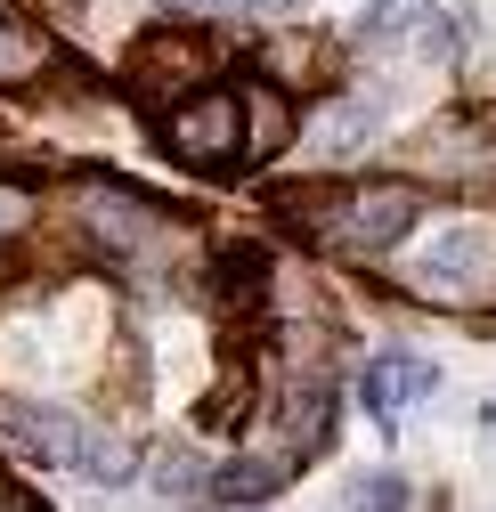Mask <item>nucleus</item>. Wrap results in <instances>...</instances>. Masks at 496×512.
Listing matches in <instances>:
<instances>
[{"mask_svg":"<svg viewBox=\"0 0 496 512\" xmlns=\"http://www.w3.org/2000/svg\"><path fill=\"white\" fill-rule=\"evenodd\" d=\"M488 269H496L488 228H448V236H431V252L415 261V285H423V293L464 301V293H480V285H488Z\"/></svg>","mask_w":496,"mask_h":512,"instance_id":"39448f33","label":"nucleus"},{"mask_svg":"<svg viewBox=\"0 0 496 512\" xmlns=\"http://www.w3.org/2000/svg\"><path fill=\"white\" fill-rule=\"evenodd\" d=\"M33 66H49V33L0 0V82H17V74H33Z\"/></svg>","mask_w":496,"mask_h":512,"instance_id":"1a4fd4ad","label":"nucleus"},{"mask_svg":"<svg viewBox=\"0 0 496 512\" xmlns=\"http://www.w3.org/2000/svg\"><path fill=\"white\" fill-rule=\"evenodd\" d=\"M0 423H9L41 464H57V472H82V480H98V488H114V480H131V447H122L114 431H90V423H74L66 407H41V399H0Z\"/></svg>","mask_w":496,"mask_h":512,"instance_id":"f257e3e1","label":"nucleus"},{"mask_svg":"<svg viewBox=\"0 0 496 512\" xmlns=\"http://www.w3.org/2000/svg\"><path fill=\"white\" fill-rule=\"evenodd\" d=\"M431 391H440V366L415 358V350H383V358H366V374H358V407L375 423H391L399 407H415Z\"/></svg>","mask_w":496,"mask_h":512,"instance_id":"423d86ee","label":"nucleus"},{"mask_svg":"<svg viewBox=\"0 0 496 512\" xmlns=\"http://www.w3.org/2000/svg\"><path fill=\"white\" fill-rule=\"evenodd\" d=\"M196 456H179V447H171V456H163V472H155V488H196Z\"/></svg>","mask_w":496,"mask_h":512,"instance_id":"f8f14e48","label":"nucleus"},{"mask_svg":"<svg viewBox=\"0 0 496 512\" xmlns=\"http://www.w3.org/2000/svg\"><path fill=\"white\" fill-rule=\"evenodd\" d=\"M25 228V196H17V187H0V244H9Z\"/></svg>","mask_w":496,"mask_h":512,"instance_id":"ddd939ff","label":"nucleus"},{"mask_svg":"<svg viewBox=\"0 0 496 512\" xmlns=\"http://www.w3.org/2000/svg\"><path fill=\"white\" fill-rule=\"evenodd\" d=\"M415 496H407V480L399 472H366V480H350V496H342V512H407Z\"/></svg>","mask_w":496,"mask_h":512,"instance_id":"9b49d317","label":"nucleus"},{"mask_svg":"<svg viewBox=\"0 0 496 512\" xmlns=\"http://www.w3.org/2000/svg\"><path fill=\"white\" fill-rule=\"evenodd\" d=\"M285 480H293V472H285L277 456H236V464L212 472V496H220V504H269Z\"/></svg>","mask_w":496,"mask_h":512,"instance_id":"6e6552de","label":"nucleus"},{"mask_svg":"<svg viewBox=\"0 0 496 512\" xmlns=\"http://www.w3.org/2000/svg\"><path fill=\"white\" fill-rule=\"evenodd\" d=\"M171 9H236V0H171Z\"/></svg>","mask_w":496,"mask_h":512,"instance_id":"4468645a","label":"nucleus"},{"mask_svg":"<svg viewBox=\"0 0 496 512\" xmlns=\"http://www.w3.org/2000/svg\"><path fill=\"white\" fill-rule=\"evenodd\" d=\"M440 0H366V17H358V41H407Z\"/></svg>","mask_w":496,"mask_h":512,"instance_id":"9d476101","label":"nucleus"},{"mask_svg":"<svg viewBox=\"0 0 496 512\" xmlns=\"http://www.w3.org/2000/svg\"><path fill=\"white\" fill-rule=\"evenodd\" d=\"M155 131L188 171H236L244 163V90H188L155 114Z\"/></svg>","mask_w":496,"mask_h":512,"instance_id":"f03ea898","label":"nucleus"},{"mask_svg":"<svg viewBox=\"0 0 496 512\" xmlns=\"http://www.w3.org/2000/svg\"><path fill=\"white\" fill-rule=\"evenodd\" d=\"M415 220H423V187L415 179H366V187L342 196V212L326 220V236L342 252H358V261H375V252H391Z\"/></svg>","mask_w":496,"mask_h":512,"instance_id":"7ed1b4c3","label":"nucleus"},{"mask_svg":"<svg viewBox=\"0 0 496 512\" xmlns=\"http://www.w3.org/2000/svg\"><path fill=\"white\" fill-rule=\"evenodd\" d=\"M196 66H204V49H196L188 33H147V41L131 49V82H139V90H147L155 74H171L163 90H179V98H188V74H196Z\"/></svg>","mask_w":496,"mask_h":512,"instance_id":"0eeeda50","label":"nucleus"},{"mask_svg":"<svg viewBox=\"0 0 496 512\" xmlns=\"http://www.w3.org/2000/svg\"><path fill=\"white\" fill-rule=\"evenodd\" d=\"M488 431H496V407H488Z\"/></svg>","mask_w":496,"mask_h":512,"instance_id":"2eb2a0df","label":"nucleus"},{"mask_svg":"<svg viewBox=\"0 0 496 512\" xmlns=\"http://www.w3.org/2000/svg\"><path fill=\"white\" fill-rule=\"evenodd\" d=\"M82 236L106 252V261H147L163 244V204H147L139 187H82Z\"/></svg>","mask_w":496,"mask_h":512,"instance_id":"20e7f679","label":"nucleus"},{"mask_svg":"<svg viewBox=\"0 0 496 512\" xmlns=\"http://www.w3.org/2000/svg\"><path fill=\"white\" fill-rule=\"evenodd\" d=\"M277 9H293V0H277Z\"/></svg>","mask_w":496,"mask_h":512,"instance_id":"dca6fc26","label":"nucleus"}]
</instances>
